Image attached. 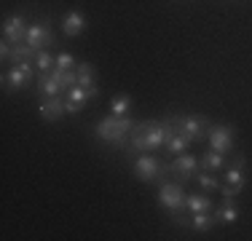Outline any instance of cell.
I'll list each match as a JSON object with an SVG mask.
<instances>
[{"label": "cell", "mask_w": 252, "mask_h": 241, "mask_svg": "<svg viewBox=\"0 0 252 241\" xmlns=\"http://www.w3.org/2000/svg\"><path fill=\"white\" fill-rule=\"evenodd\" d=\"M188 148H190V140L185 134H180V131H175V134L166 140V153L169 155H183Z\"/></svg>", "instance_id": "e0dca14e"}, {"label": "cell", "mask_w": 252, "mask_h": 241, "mask_svg": "<svg viewBox=\"0 0 252 241\" xmlns=\"http://www.w3.org/2000/svg\"><path fill=\"white\" fill-rule=\"evenodd\" d=\"M86 24L89 22H86V16H83L81 11H70V14L62 19V32L67 35V38H78V35L86 30Z\"/></svg>", "instance_id": "4fadbf2b"}, {"label": "cell", "mask_w": 252, "mask_h": 241, "mask_svg": "<svg viewBox=\"0 0 252 241\" xmlns=\"http://www.w3.org/2000/svg\"><path fill=\"white\" fill-rule=\"evenodd\" d=\"M131 126H134V120H131L129 116H107V118H102L97 123L94 134H97V140H102V142H110V145L124 148Z\"/></svg>", "instance_id": "7a4b0ae2"}, {"label": "cell", "mask_w": 252, "mask_h": 241, "mask_svg": "<svg viewBox=\"0 0 252 241\" xmlns=\"http://www.w3.org/2000/svg\"><path fill=\"white\" fill-rule=\"evenodd\" d=\"M27 30L30 27H25V16H8L3 22V40H8V43H25Z\"/></svg>", "instance_id": "8fae6325"}, {"label": "cell", "mask_w": 252, "mask_h": 241, "mask_svg": "<svg viewBox=\"0 0 252 241\" xmlns=\"http://www.w3.org/2000/svg\"><path fill=\"white\" fill-rule=\"evenodd\" d=\"M175 131L177 129H175L172 120H142V123H134L129 131L131 142L124 153L134 155V153H142V150H158L161 145H166V140H169Z\"/></svg>", "instance_id": "6da1fadb"}, {"label": "cell", "mask_w": 252, "mask_h": 241, "mask_svg": "<svg viewBox=\"0 0 252 241\" xmlns=\"http://www.w3.org/2000/svg\"><path fill=\"white\" fill-rule=\"evenodd\" d=\"M110 107H113V116H129L131 99H129V96H126V94H118V96H113Z\"/></svg>", "instance_id": "44dd1931"}, {"label": "cell", "mask_w": 252, "mask_h": 241, "mask_svg": "<svg viewBox=\"0 0 252 241\" xmlns=\"http://www.w3.org/2000/svg\"><path fill=\"white\" fill-rule=\"evenodd\" d=\"M73 64H75V57H73V54H67V51H62V54L54 57V67H59V70H70Z\"/></svg>", "instance_id": "603a6c76"}, {"label": "cell", "mask_w": 252, "mask_h": 241, "mask_svg": "<svg viewBox=\"0 0 252 241\" xmlns=\"http://www.w3.org/2000/svg\"><path fill=\"white\" fill-rule=\"evenodd\" d=\"M242 169H244V155H239V158L233 161V166L225 172V185H231V188H236L239 193L244 190V185H247V182H244V174H242Z\"/></svg>", "instance_id": "5bb4252c"}, {"label": "cell", "mask_w": 252, "mask_h": 241, "mask_svg": "<svg viewBox=\"0 0 252 241\" xmlns=\"http://www.w3.org/2000/svg\"><path fill=\"white\" fill-rule=\"evenodd\" d=\"M134 174L142 182H164L169 177V164L158 161L156 155H140L134 161Z\"/></svg>", "instance_id": "3957f363"}, {"label": "cell", "mask_w": 252, "mask_h": 241, "mask_svg": "<svg viewBox=\"0 0 252 241\" xmlns=\"http://www.w3.org/2000/svg\"><path fill=\"white\" fill-rule=\"evenodd\" d=\"M215 214H218L220 222H236V220H239V209L231 204V198H225V204H223V207H220Z\"/></svg>", "instance_id": "ffe728a7"}, {"label": "cell", "mask_w": 252, "mask_h": 241, "mask_svg": "<svg viewBox=\"0 0 252 241\" xmlns=\"http://www.w3.org/2000/svg\"><path fill=\"white\" fill-rule=\"evenodd\" d=\"M169 120L175 123V129L180 131V134H185L190 142L209 137V120L204 118V116H175V118H169Z\"/></svg>", "instance_id": "277c9868"}, {"label": "cell", "mask_w": 252, "mask_h": 241, "mask_svg": "<svg viewBox=\"0 0 252 241\" xmlns=\"http://www.w3.org/2000/svg\"><path fill=\"white\" fill-rule=\"evenodd\" d=\"M218 214H212V212H199V214H193L190 217V228H193L196 233H204V231H212L215 225H218Z\"/></svg>", "instance_id": "9a60e30c"}, {"label": "cell", "mask_w": 252, "mask_h": 241, "mask_svg": "<svg viewBox=\"0 0 252 241\" xmlns=\"http://www.w3.org/2000/svg\"><path fill=\"white\" fill-rule=\"evenodd\" d=\"M35 78V62H22V64H11V70L3 75V83L8 89H25L32 83Z\"/></svg>", "instance_id": "52a82bcc"}, {"label": "cell", "mask_w": 252, "mask_h": 241, "mask_svg": "<svg viewBox=\"0 0 252 241\" xmlns=\"http://www.w3.org/2000/svg\"><path fill=\"white\" fill-rule=\"evenodd\" d=\"M209 148L215 150V153H228V150L233 148V126H225V123H220V126H212L209 129Z\"/></svg>", "instance_id": "9c48e42d"}, {"label": "cell", "mask_w": 252, "mask_h": 241, "mask_svg": "<svg viewBox=\"0 0 252 241\" xmlns=\"http://www.w3.org/2000/svg\"><path fill=\"white\" fill-rule=\"evenodd\" d=\"M75 75H78V86H97V70L92 67V64H86V62H81V67L75 70Z\"/></svg>", "instance_id": "d6986e66"}, {"label": "cell", "mask_w": 252, "mask_h": 241, "mask_svg": "<svg viewBox=\"0 0 252 241\" xmlns=\"http://www.w3.org/2000/svg\"><path fill=\"white\" fill-rule=\"evenodd\" d=\"M196 180H199V185H201L204 190H218L220 188V182L212 177V174H204L201 172V174H196Z\"/></svg>", "instance_id": "cb8c5ba5"}, {"label": "cell", "mask_w": 252, "mask_h": 241, "mask_svg": "<svg viewBox=\"0 0 252 241\" xmlns=\"http://www.w3.org/2000/svg\"><path fill=\"white\" fill-rule=\"evenodd\" d=\"M35 67H38L40 72H51V67H54V57L46 48H40L38 54H35Z\"/></svg>", "instance_id": "7402d4cb"}, {"label": "cell", "mask_w": 252, "mask_h": 241, "mask_svg": "<svg viewBox=\"0 0 252 241\" xmlns=\"http://www.w3.org/2000/svg\"><path fill=\"white\" fill-rule=\"evenodd\" d=\"M38 113H40L43 120H59L67 110H64V102L59 99V96H46V99L38 105Z\"/></svg>", "instance_id": "7c38bea8"}, {"label": "cell", "mask_w": 252, "mask_h": 241, "mask_svg": "<svg viewBox=\"0 0 252 241\" xmlns=\"http://www.w3.org/2000/svg\"><path fill=\"white\" fill-rule=\"evenodd\" d=\"M196 172H199V158H196V155H190V153L175 155V161L169 164V174L177 180L180 185L188 182V180H193Z\"/></svg>", "instance_id": "8992f818"}, {"label": "cell", "mask_w": 252, "mask_h": 241, "mask_svg": "<svg viewBox=\"0 0 252 241\" xmlns=\"http://www.w3.org/2000/svg\"><path fill=\"white\" fill-rule=\"evenodd\" d=\"M185 209H188L190 214H199V212H212L215 207L207 196H188L185 198Z\"/></svg>", "instance_id": "ac0fdd59"}, {"label": "cell", "mask_w": 252, "mask_h": 241, "mask_svg": "<svg viewBox=\"0 0 252 241\" xmlns=\"http://www.w3.org/2000/svg\"><path fill=\"white\" fill-rule=\"evenodd\" d=\"M199 166H201V172H218V169L225 166V158H223V153L207 150V153H204L201 158H199Z\"/></svg>", "instance_id": "2e32d148"}, {"label": "cell", "mask_w": 252, "mask_h": 241, "mask_svg": "<svg viewBox=\"0 0 252 241\" xmlns=\"http://www.w3.org/2000/svg\"><path fill=\"white\" fill-rule=\"evenodd\" d=\"M185 193H183V185L180 182H161V188H158V204L161 207H166L169 212H175V214H180V212H185Z\"/></svg>", "instance_id": "5b68a950"}, {"label": "cell", "mask_w": 252, "mask_h": 241, "mask_svg": "<svg viewBox=\"0 0 252 241\" xmlns=\"http://www.w3.org/2000/svg\"><path fill=\"white\" fill-rule=\"evenodd\" d=\"M99 94V89L97 86H73L67 91V102H64V110L67 113H81L83 110V105H86L89 99H94V96Z\"/></svg>", "instance_id": "ba28073f"}, {"label": "cell", "mask_w": 252, "mask_h": 241, "mask_svg": "<svg viewBox=\"0 0 252 241\" xmlns=\"http://www.w3.org/2000/svg\"><path fill=\"white\" fill-rule=\"evenodd\" d=\"M25 43H30L32 48H49L54 43V32H51V24L49 22H40V24H32L27 30V38Z\"/></svg>", "instance_id": "30bf717a"}]
</instances>
